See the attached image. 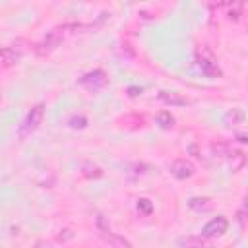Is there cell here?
Listing matches in <instances>:
<instances>
[{"label": "cell", "mask_w": 248, "mask_h": 248, "mask_svg": "<svg viewBox=\"0 0 248 248\" xmlns=\"http://www.w3.org/2000/svg\"><path fill=\"white\" fill-rule=\"evenodd\" d=\"M85 124H87V120H85L83 116H79V118H72V120H70V126H72V128H85Z\"/></svg>", "instance_id": "d6986e66"}, {"label": "cell", "mask_w": 248, "mask_h": 248, "mask_svg": "<svg viewBox=\"0 0 248 248\" xmlns=\"http://www.w3.org/2000/svg\"><path fill=\"white\" fill-rule=\"evenodd\" d=\"M244 213H246V205H242V207L238 209V223H240L242 229H244Z\"/></svg>", "instance_id": "ffe728a7"}, {"label": "cell", "mask_w": 248, "mask_h": 248, "mask_svg": "<svg viewBox=\"0 0 248 248\" xmlns=\"http://www.w3.org/2000/svg\"><path fill=\"white\" fill-rule=\"evenodd\" d=\"M128 91H130V95H132V97H136V95H140V93H141V89H138V87H130Z\"/></svg>", "instance_id": "44dd1931"}, {"label": "cell", "mask_w": 248, "mask_h": 248, "mask_svg": "<svg viewBox=\"0 0 248 248\" xmlns=\"http://www.w3.org/2000/svg\"><path fill=\"white\" fill-rule=\"evenodd\" d=\"M240 12H242V4H234V6L231 8V12H229V17L236 21V19L240 17Z\"/></svg>", "instance_id": "e0dca14e"}, {"label": "cell", "mask_w": 248, "mask_h": 248, "mask_svg": "<svg viewBox=\"0 0 248 248\" xmlns=\"http://www.w3.org/2000/svg\"><path fill=\"white\" fill-rule=\"evenodd\" d=\"M227 229H229V221H227L223 215H219V217L211 219V221L203 227V232H202V234L207 236V238H213V236H221V234H225Z\"/></svg>", "instance_id": "277c9868"}, {"label": "cell", "mask_w": 248, "mask_h": 248, "mask_svg": "<svg viewBox=\"0 0 248 248\" xmlns=\"http://www.w3.org/2000/svg\"><path fill=\"white\" fill-rule=\"evenodd\" d=\"M62 39H64V33H60V29H54V31H50L37 46H35V50H37V54H41V56H46V54H50L52 50H56L58 46H60V43H62Z\"/></svg>", "instance_id": "6da1fadb"}, {"label": "cell", "mask_w": 248, "mask_h": 248, "mask_svg": "<svg viewBox=\"0 0 248 248\" xmlns=\"http://www.w3.org/2000/svg\"><path fill=\"white\" fill-rule=\"evenodd\" d=\"M79 83L87 89H99L107 83V76L103 70H93V72H87L85 76L79 78Z\"/></svg>", "instance_id": "5b68a950"}, {"label": "cell", "mask_w": 248, "mask_h": 248, "mask_svg": "<svg viewBox=\"0 0 248 248\" xmlns=\"http://www.w3.org/2000/svg\"><path fill=\"white\" fill-rule=\"evenodd\" d=\"M188 205H190V209H194V211H207V209L211 207V200H209V198H192V200L188 202Z\"/></svg>", "instance_id": "7c38bea8"}, {"label": "cell", "mask_w": 248, "mask_h": 248, "mask_svg": "<svg viewBox=\"0 0 248 248\" xmlns=\"http://www.w3.org/2000/svg\"><path fill=\"white\" fill-rule=\"evenodd\" d=\"M19 58H21V54L16 48H10V46L0 48V66H4V68L16 66L19 62Z\"/></svg>", "instance_id": "ba28073f"}, {"label": "cell", "mask_w": 248, "mask_h": 248, "mask_svg": "<svg viewBox=\"0 0 248 248\" xmlns=\"http://www.w3.org/2000/svg\"><path fill=\"white\" fill-rule=\"evenodd\" d=\"M238 141H240V143H246V141H248V140H246V134H238Z\"/></svg>", "instance_id": "7402d4cb"}, {"label": "cell", "mask_w": 248, "mask_h": 248, "mask_svg": "<svg viewBox=\"0 0 248 248\" xmlns=\"http://www.w3.org/2000/svg\"><path fill=\"white\" fill-rule=\"evenodd\" d=\"M211 149H213L215 157H219V159L225 157V155H229V149H227V145H223V143H213Z\"/></svg>", "instance_id": "2e32d148"}, {"label": "cell", "mask_w": 248, "mask_h": 248, "mask_svg": "<svg viewBox=\"0 0 248 248\" xmlns=\"http://www.w3.org/2000/svg\"><path fill=\"white\" fill-rule=\"evenodd\" d=\"M229 155H231L232 170H238V169L244 165V153H242V151H234V153H229Z\"/></svg>", "instance_id": "9a60e30c"}, {"label": "cell", "mask_w": 248, "mask_h": 248, "mask_svg": "<svg viewBox=\"0 0 248 248\" xmlns=\"http://www.w3.org/2000/svg\"><path fill=\"white\" fill-rule=\"evenodd\" d=\"M43 114H45V105L43 103H39V105H35L31 110H29V114L25 116V120H23V124H21V136H27V134H31L39 124H41V120H43Z\"/></svg>", "instance_id": "7a4b0ae2"}, {"label": "cell", "mask_w": 248, "mask_h": 248, "mask_svg": "<svg viewBox=\"0 0 248 248\" xmlns=\"http://www.w3.org/2000/svg\"><path fill=\"white\" fill-rule=\"evenodd\" d=\"M138 209H141L143 213H149V211H151V203H149V200H145V198L138 200Z\"/></svg>", "instance_id": "ac0fdd59"}, {"label": "cell", "mask_w": 248, "mask_h": 248, "mask_svg": "<svg viewBox=\"0 0 248 248\" xmlns=\"http://www.w3.org/2000/svg\"><path fill=\"white\" fill-rule=\"evenodd\" d=\"M157 124L163 128V130H170L174 126V116L169 112V110H161L157 114Z\"/></svg>", "instance_id": "8fae6325"}, {"label": "cell", "mask_w": 248, "mask_h": 248, "mask_svg": "<svg viewBox=\"0 0 248 248\" xmlns=\"http://www.w3.org/2000/svg\"><path fill=\"white\" fill-rule=\"evenodd\" d=\"M194 172H196V167L188 159H176L170 165V174L178 180H186V178L194 176Z\"/></svg>", "instance_id": "3957f363"}, {"label": "cell", "mask_w": 248, "mask_h": 248, "mask_svg": "<svg viewBox=\"0 0 248 248\" xmlns=\"http://www.w3.org/2000/svg\"><path fill=\"white\" fill-rule=\"evenodd\" d=\"M223 122H225V126H229V128H234V126L242 124V122H244V110H242V108H232V110H229V112L223 116Z\"/></svg>", "instance_id": "30bf717a"}, {"label": "cell", "mask_w": 248, "mask_h": 248, "mask_svg": "<svg viewBox=\"0 0 248 248\" xmlns=\"http://www.w3.org/2000/svg\"><path fill=\"white\" fill-rule=\"evenodd\" d=\"M159 99H161L163 103L174 105V107H184V105H188V99H186V97H182V95H178V93H170V91H161V93H159Z\"/></svg>", "instance_id": "9c48e42d"}, {"label": "cell", "mask_w": 248, "mask_h": 248, "mask_svg": "<svg viewBox=\"0 0 248 248\" xmlns=\"http://www.w3.org/2000/svg\"><path fill=\"white\" fill-rule=\"evenodd\" d=\"M180 248H213L211 238L200 234V236H180L178 238Z\"/></svg>", "instance_id": "8992f818"}, {"label": "cell", "mask_w": 248, "mask_h": 248, "mask_svg": "<svg viewBox=\"0 0 248 248\" xmlns=\"http://www.w3.org/2000/svg\"><path fill=\"white\" fill-rule=\"evenodd\" d=\"M198 66L202 68V72L209 78H219L221 76V68L219 64L213 60V58H203V56H198Z\"/></svg>", "instance_id": "52a82bcc"}, {"label": "cell", "mask_w": 248, "mask_h": 248, "mask_svg": "<svg viewBox=\"0 0 248 248\" xmlns=\"http://www.w3.org/2000/svg\"><path fill=\"white\" fill-rule=\"evenodd\" d=\"M105 234V238L110 242V244H114L116 248H132V244L126 240V238H122V236H118V234H112L110 231L108 232H103Z\"/></svg>", "instance_id": "4fadbf2b"}, {"label": "cell", "mask_w": 248, "mask_h": 248, "mask_svg": "<svg viewBox=\"0 0 248 248\" xmlns=\"http://www.w3.org/2000/svg\"><path fill=\"white\" fill-rule=\"evenodd\" d=\"M83 174H85L87 178H99V176L103 174V170H101L99 167L91 165V163H85V165H83Z\"/></svg>", "instance_id": "5bb4252c"}]
</instances>
